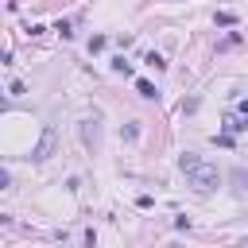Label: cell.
<instances>
[{
	"mask_svg": "<svg viewBox=\"0 0 248 248\" xmlns=\"http://www.w3.org/2000/svg\"><path fill=\"white\" fill-rule=\"evenodd\" d=\"M186 178H190V186H194L198 194H213V190L221 186V170H217V167H209V163L190 167V170H186Z\"/></svg>",
	"mask_w": 248,
	"mask_h": 248,
	"instance_id": "1",
	"label": "cell"
},
{
	"mask_svg": "<svg viewBox=\"0 0 248 248\" xmlns=\"http://www.w3.org/2000/svg\"><path fill=\"white\" fill-rule=\"evenodd\" d=\"M198 163H202V159H198V155H194V151H186V155H182V159H178V167H182V174H186V170H190V167H198Z\"/></svg>",
	"mask_w": 248,
	"mask_h": 248,
	"instance_id": "5",
	"label": "cell"
},
{
	"mask_svg": "<svg viewBox=\"0 0 248 248\" xmlns=\"http://www.w3.org/2000/svg\"><path fill=\"white\" fill-rule=\"evenodd\" d=\"M136 89H140V97H147V101H155V97H159V93H155V85H151V81H143V78L136 81Z\"/></svg>",
	"mask_w": 248,
	"mask_h": 248,
	"instance_id": "4",
	"label": "cell"
},
{
	"mask_svg": "<svg viewBox=\"0 0 248 248\" xmlns=\"http://www.w3.org/2000/svg\"><path fill=\"white\" fill-rule=\"evenodd\" d=\"M232 23H236L232 12H217V27H232Z\"/></svg>",
	"mask_w": 248,
	"mask_h": 248,
	"instance_id": "6",
	"label": "cell"
},
{
	"mask_svg": "<svg viewBox=\"0 0 248 248\" xmlns=\"http://www.w3.org/2000/svg\"><path fill=\"white\" fill-rule=\"evenodd\" d=\"M54 147H58V132H54V124H46L43 128V140L35 143V151H31V159L35 163H43V159H50L54 155Z\"/></svg>",
	"mask_w": 248,
	"mask_h": 248,
	"instance_id": "2",
	"label": "cell"
},
{
	"mask_svg": "<svg viewBox=\"0 0 248 248\" xmlns=\"http://www.w3.org/2000/svg\"><path fill=\"white\" fill-rule=\"evenodd\" d=\"M240 116H244V120H248V101H240Z\"/></svg>",
	"mask_w": 248,
	"mask_h": 248,
	"instance_id": "9",
	"label": "cell"
},
{
	"mask_svg": "<svg viewBox=\"0 0 248 248\" xmlns=\"http://www.w3.org/2000/svg\"><path fill=\"white\" fill-rule=\"evenodd\" d=\"M112 70H116V74H132V62H124V58H112Z\"/></svg>",
	"mask_w": 248,
	"mask_h": 248,
	"instance_id": "8",
	"label": "cell"
},
{
	"mask_svg": "<svg viewBox=\"0 0 248 248\" xmlns=\"http://www.w3.org/2000/svg\"><path fill=\"white\" fill-rule=\"evenodd\" d=\"M81 143H85L89 151L101 147V124H97V120H81Z\"/></svg>",
	"mask_w": 248,
	"mask_h": 248,
	"instance_id": "3",
	"label": "cell"
},
{
	"mask_svg": "<svg viewBox=\"0 0 248 248\" xmlns=\"http://www.w3.org/2000/svg\"><path fill=\"white\" fill-rule=\"evenodd\" d=\"M147 66H151V70H167V62H163V54H147Z\"/></svg>",
	"mask_w": 248,
	"mask_h": 248,
	"instance_id": "7",
	"label": "cell"
},
{
	"mask_svg": "<svg viewBox=\"0 0 248 248\" xmlns=\"http://www.w3.org/2000/svg\"><path fill=\"white\" fill-rule=\"evenodd\" d=\"M244 248H248V236H244Z\"/></svg>",
	"mask_w": 248,
	"mask_h": 248,
	"instance_id": "10",
	"label": "cell"
}]
</instances>
